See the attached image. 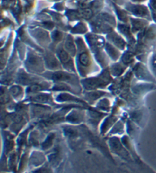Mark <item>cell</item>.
Instances as JSON below:
<instances>
[{"label":"cell","instance_id":"cell-1","mask_svg":"<svg viewBox=\"0 0 156 173\" xmlns=\"http://www.w3.org/2000/svg\"><path fill=\"white\" fill-rule=\"evenodd\" d=\"M89 57L87 54L85 53H83L81 55H80V62L83 64V65H88L89 64Z\"/></svg>","mask_w":156,"mask_h":173},{"label":"cell","instance_id":"cell-2","mask_svg":"<svg viewBox=\"0 0 156 173\" xmlns=\"http://www.w3.org/2000/svg\"><path fill=\"white\" fill-rule=\"evenodd\" d=\"M60 59L63 61V62H66L68 61V55H67V54H66V53L65 52V51H60Z\"/></svg>","mask_w":156,"mask_h":173},{"label":"cell","instance_id":"cell-3","mask_svg":"<svg viewBox=\"0 0 156 173\" xmlns=\"http://www.w3.org/2000/svg\"><path fill=\"white\" fill-rule=\"evenodd\" d=\"M82 15L84 16V17H87V18H88L89 16H91V12L89 11V10H86V11H83L82 12Z\"/></svg>","mask_w":156,"mask_h":173}]
</instances>
